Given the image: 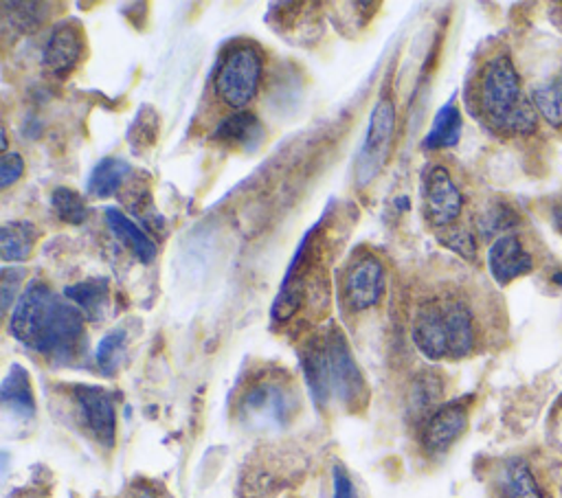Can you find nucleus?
I'll use <instances>...</instances> for the list:
<instances>
[{
	"instance_id": "obj_1",
	"label": "nucleus",
	"mask_w": 562,
	"mask_h": 498,
	"mask_svg": "<svg viewBox=\"0 0 562 498\" xmlns=\"http://www.w3.org/2000/svg\"><path fill=\"white\" fill-rule=\"evenodd\" d=\"M86 316L66 296L53 292L44 281H31L13 305L9 331L40 355L68 362L83 342Z\"/></svg>"
},
{
	"instance_id": "obj_2",
	"label": "nucleus",
	"mask_w": 562,
	"mask_h": 498,
	"mask_svg": "<svg viewBox=\"0 0 562 498\" xmlns=\"http://www.w3.org/2000/svg\"><path fill=\"white\" fill-rule=\"evenodd\" d=\"M474 110L501 136H527L538 129V110L522 92L520 75L507 53L481 66L474 81Z\"/></svg>"
},
{
	"instance_id": "obj_3",
	"label": "nucleus",
	"mask_w": 562,
	"mask_h": 498,
	"mask_svg": "<svg viewBox=\"0 0 562 498\" xmlns=\"http://www.w3.org/2000/svg\"><path fill=\"white\" fill-rule=\"evenodd\" d=\"M413 342L428 360H459L476 342L474 314L459 296L426 301L413 318Z\"/></svg>"
},
{
	"instance_id": "obj_4",
	"label": "nucleus",
	"mask_w": 562,
	"mask_h": 498,
	"mask_svg": "<svg viewBox=\"0 0 562 498\" xmlns=\"http://www.w3.org/2000/svg\"><path fill=\"white\" fill-rule=\"evenodd\" d=\"M263 57L252 44H233L226 48L213 77L215 97L231 110L241 112L259 92Z\"/></svg>"
},
{
	"instance_id": "obj_5",
	"label": "nucleus",
	"mask_w": 562,
	"mask_h": 498,
	"mask_svg": "<svg viewBox=\"0 0 562 498\" xmlns=\"http://www.w3.org/2000/svg\"><path fill=\"white\" fill-rule=\"evenodd\" d=\"M393 132H395V105L391 99L382 97L371 110L367 134L356 160V182L360 186L369 184L382 171L389 158Z\"/></svg>"
},
{
	"instance_id": "obj_6",
	"label": "nucleus",
	"mask_w": 562,
	"mask_h": 498,
	"mask_svg": "<svg viewBox=\"0 0 562 498\" xmlns=\"http://www.w3.org/2000/svg\"><path fill=\"white\" fill-rule=\"evenodd\" d=\"M386 272L382 261L371 252H358L349 259L342 281H340V301L349 312H364L384 294Z\"/></svg>"
},
{
	"instance_id": "obj_7",
	"label": "nucleus",
	"mask_w": 562,
	"mask_h": 498,
	"mask_svg": "<svg viewBox=\"0 0 562 498\" xmlns=\"http://www.w3.org/2000/svg\"><path fill=\"white\" fill-rule=\"evenodd\" d=\"M325 349H327V362H329L331 395H336L349 408L358 406L367 397V386L349 351L347 338L336 325H329L325 333Z\"/></svg>"
},
{
	"instance_id": "obj_8",
	"label": "nucleus",
	"mask_w": 562,
	"mask_h": 498,
	"mask_svg": "<svg viewBox=\"0 0 562 498\" xmlns=\"http://www.w3.org/2000/svg\"><path fill=\"white\" fill-rule=\"evenodd\" d=\"M422 197L424 215L432 226L450 228L459 219L463 208V195L446 167L432 165L426 169L422 182Z\"/></svg>"
},
{
	"instance_id": "obj_9",
	"label": "nucleus",
	"mask_w": 562,
	"mask_h": 498,
	"mask_svg": "<svg viewBox=\"0 0 562 498\" xmlns=\"http://www.w3.org/2000/svg\"><path fill=\"white\" fill-rule=\"evenodd\" d=\"M75 401L88 432L103 448H112L116 437V412L112 397L99 386H77Z\"/></svg>"
},
{
	"instance_id": "obj_10",
	"label": "nucleus",
	"mask_w": 562,
	"mask_h": 498,
	"mask_svg": "<svg viewBox=\"0 0 562 498\" xmlns=\"http://www.w3.org/2000/svg\"><path fill=\"white\" fill-rule=\"evenodd\" d=\"M468 426V404L465 399H454L439 406L430 412L422 428V443L426 452L441 454L446 452Z\"/></svg>"
},
{
	"instance_id": "obj_11",
	"label": "nucleus",
	"mask_w": 562,
	"mask_h": 498,
	"mask_svg": "<svg viewBox=\"0 0 562 498\" xmlns=\"http://www.w3.org/2000/svg\"><path fill=\"white\" fill-rule=\"evenodd\" d=\"M83 46H86L83 33H81L79 24L61 22L50 31V35L42 48V64L53 77L64 79L79 64V59L83 55Z\"/></svg>"
},
{
	"instance_id": "obj_12",
	"label": "nucleus",
	"mask_w": 562,
	"mask_h": 498,
	"mask_svg": "<svg viewBox=\"0 0 562 498\" xmlns=\"http://www.w3.org/2000/svg\"><path fill=\"white\" fill-rule=\"evenodd\" d=\"M487 268L498 285H507L533 270V257L516 235H501L487 248Z\"/></svg>"
},
{
	"instance_id": "obj_13",
	"label": "nucleus",
	"mask_w": 562,
	"mask_h": 498,
	"mask_svg": "<svg viewBox=\"0 0 562 498\" xmlns=\"http://www.w3.org/2000/svg\"><path fill=\"white\" fill-rule=\"evenodd\" d=\"M301 369L305 375V382L310 386V393L314 397V404L321 408L327 406L331 397V380H329V362H327V349L325 338L310 340L301 349Z\"/></svg>"
},
{
	"instance_id": "obj_14",
	"label": "nucleus",
	"mask_w": 562,
	"mask_h": 498,
	"mask_svg": "<svg viewBox=\"0 0 562 498\" xmlns=\"http://www.w3.org/2000/svg\"><path fill=\"white\" fill-rule=\"evenodd\" d=\"M213 138L226 147H239L246 151H255L263 140V125L252 112H235L220 121L213 132Z\"/></svg>"
},
{
	"instance_id": "obj_15",
	"label": "nucleus",
	"mask_w": 562,
	"mask_h": 498,
	"mask_svg": "<svg viewBox=\"0 0 562 498\" xmlns=\"http://www.w3.org/2000/svg\"><path fill=\"white\" fill-rule=\"evenodd\" d=\"M64 296L72 305H77L88 320H99L105 316L108 307V281L101 276L79 281L75 285H68L64 290Z\"/></svg>"
},
{
	"instance_id": "obj_16",
	"label": "nucleus",
	"mask_w": 562,
	"mask_h": 498,
	"mask_svg": "<svg viewBox=\"0 0 562 498\" xmlns=\"http://www.w3.org/2000/svg\"><path fill=\"white\" fill-rule=\"evenodd\" d=\"M105 222H108V226H110V230L123 241V244H127L132 250H134V254L143 261V263H149V261H154V257H156V246H154V241L130 219V217H125L119 208H105Z\"/></svg>"
},
{
	"instance_id": "obj_17",
	"label": "nucleus",
	"mask_w": 562,
	"mask_h": 498,
	"mask_svg": "<svg viewBox=\"0 0 562 498\" xmlns=\"http://www.w3.org/2000/svg\"><path fill=\"white\" fill-rule=\"evenodd\" d=\"M498 487L503 498H544L536 476L522 459H512L503 465Z\"/></svg>"
},
{
	"instance_id": "obj_18",
	"label": "nucleus",
	"mask_w": 562,
	"mask_h": 498,
	"mask_svg": "<svg viewBox=\"0 0 562 498\" xmlns=\"http://www.w3.org/2000/svg\"><path fill=\"white\" fill-rule=\"evenodd\" d=\"M40 230L31 222H4L0 233V254L4 261H26Z\"/></svg>"
},
{
	"instance_id": "obj_19",
	"label": "nucleus",
	"mask_w": 562,
	"mask_h": 498,
	"mask_svg": "<svg viewBox=\"0 0 562 498\" xmlns=\"http://www.w3.org/2000/svg\"><path fill=\"white\" fill-rule=\"evenodd\" d=\"M0 397H2V404L7 408H11L15 415L26 417V419L35 415V399H33L31 382L22 366H18V364L11 366V371L2 380Z\"/></svg>"
},
{
	"instance_id": "obj_20",
	"label": "nucleus",
	"mask_w": 562,
	"mask_h": 498,
	"mask_svg": "<svg viewBox=\"0 0 562 498\" xmlns=\"http://www.w3.org/2000/svg\"><path fill=\"white\" fill-rule=\"evenodd\" d=\"M244 410L250 415H266L272 419H283L290 410L285 393L277 384H255L244 395Z\"/></svg>"
},
{
	"instance_id": "obj_21",
	"label": "nucleus",
	"mask_w": 562,
	"mask_h": 498,
	"mask_svg": "<svg viewBox=\"0 0 562 498\" xmlns=\"http://www.w3.org/2000/svg\"><path fill=\"white\" fill-rule=\"evenodd\" d=\"M461 136V112L454 101H448L432 118V125L424 138L426 149L454 147Z\"/></svg>"
},
{
	"instance_id": "obj_22",
	"label": "nucleus",
	"mask_w": 562,
	"mask_h": 498,
	"mask_svg": "<svg viewBox=\"0 0 562 498\" xmlns=\"http://www.w3.org/2000/svg\"><path fill=\"white\" fill-rule=\"evenodd\" d=\"M130 176V165L121 158H103L94 165L90 171V178L86 182L88 193L94 197H110L116 193L123 184V180Z\"/></svg>"
},
{
	"instance_id": "obj_23",
	"label": "nucleus",
	"mask_w": 562,
	"mask_h": 498,
	"mask_svg": "<svg viewBox=\"0 0 562 498\" xmlns=\"http://www.w3.org/2000/svg\"><path fill=\"white\" fill-rule=\"evenodd\" d=\"M531 101L538 114L547 123L560 127L562 125V70L555 77H551L547 83L533 88Z\"/></svg>"
},
{
	"instance_id": "obj_24",
	"label": "nucleus",
	"mask_w": 562,
	"mask_h": 498,
	"mask_svg": "<svg viewBox=\"0 0 562 498\" xmlns=\"http://www.w3.org/2000/svg\"><path fill=\"white\" fill-rule=\"evenodd\" d=\"M50 206H53L55 215L66 224H83L88 217L83 197L68 186H57L50 193Z\"/></svg>"
},
{
	"instance_id": "obj_25",
	"label": "nucleus",
	"mask_w": 562,
	"mask_h": 498,
	"mask_svg": "<svg viewBox=\"0 0 562 498\" xmlns=\"http://www.w3.org/2000/svg\"><path fill=\"white\" fill-rule=\"evenodd\" d=\"M439 395H441V382L430 373L419 375L411 386V410H413V415H422V417L426 415L428 417L430 412H435L437 410L435 404H437Z\"/></svg>"
},
{
	"instance_id": "obj_26",
	"label": "nucleus",
	"mask_w": 562,
	"mask_h": 498,
	"mask_svg": "<svg viewBox=\"0 0 562 498\" xmlns=\"http://www.w3.org/2000/svg\"><path fill=\"white\" fill-rule=\"evenodd\" d=\"M123 351H125V331L123 329H112L101 338V342L97 347V353H94V360H97V364L103 373L112 375L121 364Z\"/></svg>"
},
{
	"instance_id": "obj_27",
	"label": "nucleus",
	"mask_w": 562,
	"mask_h": 498,
	"mask_svg": "<svg viewBox=\"0 0 562 498\" xmlns=\"http://www.w3.org/2000/svg\"><path fill=\"white\" fill-rule=\"evenodd\" d=\"M516 213L507 206V204H494L490 206L481 217H479V230L483 237H492V235H507L505 230L512 228L516 224Z\"/></svg>"
},
{
	"instance_id": "obj_28",
	"label": "nucleus",
	"mask_w": 562,
	"mask_h": 498,
	"mask_svg": "<svg viewBox=\"0 0 562 498\" xmlns=\"http://www.w3.org/2000/svg\"><path fill=\"white\" fill-rule=\"evenodd\" d=\"M441 244L448 246L452 252L461 254L463 259H474L476 257V241H474V235L468 230V228H443V233L439 235Z\"/></svg>"
},
{
	"instance_id": "obj_29",
	"label": "nucleus",
	"mask_w": 562,
	"mask_h": 498,
	"mask_svg": "<svg viewBox=\"0 0 562 498\" xmlns=\"http://www.w3.org/2000/svg\"><path fill=\"white\" fill-rule=\"evenodd\" d=\"M22 279H24L22 268H4L2 270V274H0V303H2L4 312H9L11 305L20 298L18 290H20Z\"/></svg>"
},
{
	"instance_id": "obj_30",
	"label": "nucleus",
	"mask_w": 562,
	"mask_h": 498,
	"mask_svg": "<svg viewBox=\"0 0 562 498\" xmlns=\"http://www.w3.org/2000/svg\"><path fill=\"white\" fill-rule=\"evenodd\" d=\"M9 7L11 9H15V11H7V15L13 20V24L15 26H24V29H35L42 20H44V11H37V9H42L44 4H35V2H29V11H24L26 9V4L24 2H9Z\"/></svg>"
},
{
	"instance_id": "obj_31",
	"label": "nucleus",
	"mask_w": 562,
	"mask_h": 498,
	"mask_svg": "<svg viewBox=\"0 0 562 498\" xmlns=\"http://www.w3.org/2000/svg\"><path fill=\"white\" fill-rule=\"evenodd\" d=\"M24 173V160L20 154H13V151H7L2 156V162H0V186L7 189L11 186L13 182H18Z\"/></svg>"
},
{
	"instance_id": "obj_32",
	"label": "nucleus",
	"mask_w": 562,
	"mask_h": 498,
	"mask_svg": "<svg viewBox=\"0 0 562 498\" xmlns=\"http://www.w3.org/2000/svg\"><path fill=\"white\" fill-rule=\"evenodd\" d=\"M334 498H358L351 478L340 465L334 467Z\"/></svg>"
},
{
	"instance_id": "obj_33",
	"label": "nucleus",
	"mask_w": 562,
	"mask_h": 498,
	"mask_svg": "<svg viewBox=\"0 0 562 498\" xmlns=\"http://www.w3.org/2000/svg\"><path fill=\"white\" fill-rule=\"evenodd\" d=\"M132 498H167V496H160V494H158V489L143 485V487H138V489L134 491V496H132Z\"/></svg>"
},
{
	"instance_id": "obj_34",
	"label": "nucleus",
	"mask_w": 562,
	"mask_h": 498,
	"mask_svg": "<svg viewBox=\"0 0 562 498\" xmlns=\"http://www.w3.org/2000/svg\"><path fill=\"white\" fill-rule=\"evenodd\" d=\"M553 224H555L558 233L562 235V206H558V208L553 211Z\"/></svg>"
}]
</instances>
